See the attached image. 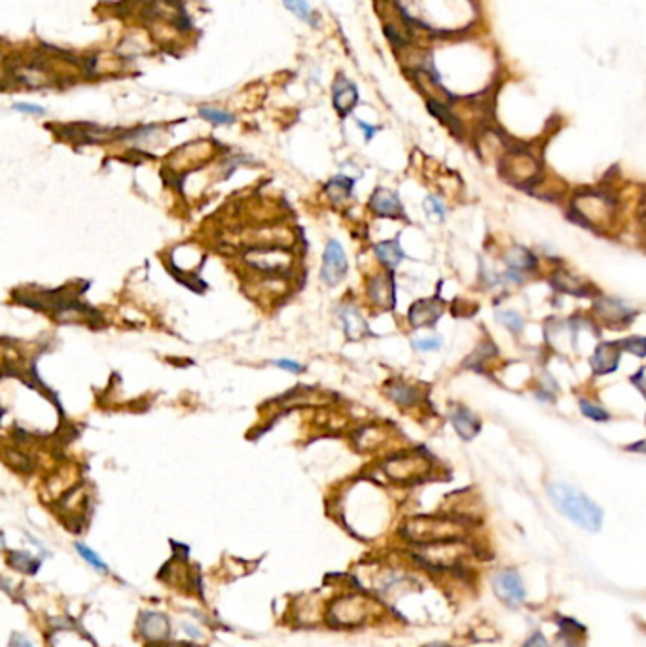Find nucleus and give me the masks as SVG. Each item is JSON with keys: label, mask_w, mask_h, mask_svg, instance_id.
<instances>
[{"label": "nucleus", "mask_w": 646, "mask_h": 647, "mask_svg": "<svg viewBox=\"0 0 646 647\" xmlns=\"http://www.w3.org/2000/svg\"><path fill=\"white\" fill-rule=\"evenodd\" d=\"M375 256L379 258V261L385 265L389 271H394L398 265L402 264L404 259V250L400 246L398 239H391V241H383V243L375 244Z\"/></svg>", "instance_id": "obj_21"}, {"label": "nucleus", "mask_w": 646, "mask_h": 647, "mask_svg": "<svg viewBox=\"0 0 646 647\" xmlns=\"http://www.w3.org/2000/svg\"><path fill=\"white\" fill-rule=\"evenodd\" d=\"M622 354H624V351L620 348L618 341L616 343H612V341L597 343L592 356H590V367H592L593 375L603 377V375H610V373L616 371L620 360H622Z\"/></svg>", "instance_id": "obj_10"}, {"label": "nucleus", "mask_w": 646, "mask_h": 647, "mask_svg": "<svg viewBox=\"0 0 646 647\" xmlns=\"http://www.w3.org/2000/svg\"><path fill=\"white\" fill-rule=\"evenodd\" d=\"M369 211L381 218H404V206L398 199L397 194L389 189H375L374 195L368 201Z\"/></svg>", "instance_id": "obj_17"}, {"label": "nucleus", "mask_w": 646, "mask_h": 647, "mask_svg": "<svg viewBox=\"0 0 646 647\" xmlns=\"http://www.w3.org/2000/svg\"><path fill=\"white\" fill-rule=\"evenodd\" d=\"M357 124H359V127L360 129L364 131V133H366V141H369V139H372V136L375 135V131H377V127H372V125H368V124H364V121H357Z\"/></svg>", "instance_id": "obj_40"}, {"label": "nucleus", "mask_w": 646, "mask_h": 647, "mask_svg": "<svg viewBox=\"0 0 646 647\" xmlns=\"http://www.w3.org/2000/svg\"><path fill=\"white\" fill-rule=\"evenodd\" d=\"M618 345L624 352H630L637 358H646V337L642 335H631V337L620 339Z\"/></svg>", "instance_id": "obj_29"}, {"label": "nucleus", "mask_w": 646, "mask_h": 647, "mask_svg": "<svg viewBox=\"0 0 646 647\" xmlns=\"http://www.w3.org/2000/svg\"><path fill=\"white\" fill-rule=\"evenodd\" d=\"M11 568H16L19 572L25 573H34L39 570V562L34 561V556L27 555V553H21V551H17V553H11L10 558H8Z\"/></svg>", "instance_id": "obj_28"}, {"label": "nucleus", "mask_w": 646, "mask_h": 647, "mask_svg": "<svg viewBox=\"0 0 646 647\" xmlns=\"http://www.w3.org/2000/svg\"><path fill=\"white\" fill-rule=\"evenodd\" d=\"M199 116L214 125H232L235 121L234 114L224 112V110H218V108H212V106L199 108Z\"/></svg>", "instance_id": "obj_30"}, {"label": "nucleus", "mask_w": 646, "mask_h": 647, "mask_svg": "<svg viewBox=\"0 0 646 647\" xmlns=\"http://www.w3.org/2000/svg\"><path fill=\"white\" fill-rule=\"evenodd\" d=\"M349 269L347 258L343 252L342 244L337 241H328L324 249V256H322V271L321 279L324 281V284L328 286H336L345 279Z\"/></svg>", "instance_id": "obj_9"}, {"label": "nucleus", "mask_w": 646, "mask_h": 647, "mask_svg": "<svg viewBox=\"0 0 646 647\" xmlns=\"http://www.w3.org/2000/svg\"><path fill=\"white\" fill-rule=\"evenodd\" d=\"M368 613V602L362 596L351 594L336 600L330 608V619L339 626H354Z\"/></svg>", "instance_id": "obj_8"}, {"label": "nucleus", "mask_w": 646, "mask_h": 647, "mask_svg": "<svg viewBox=\"0 0 646 647\" xmlns=\"http://www.w3.org/2000/svg\"><path fill=\"white\" fill-rule=\"evenodd\" d=\"M442 345H444V341H442L440 335H434V337H419V339H413V348L419 352H432V351H440Z\"/></svg>", "instance_id": "obj_34"}, {"label": "nucleus", "mask_w": 646, "mask_h": 647, "mask_svg": "<svg viewBox=\"0 0 646 647\" xmlns=\"http://www.w3.org/2000/svg\"><path fill=\"white\" fill-rule=\"evenodd\" d=\"M502 261L508 269L517 273H532L538 269V256L527 246H512L502 254Z\"/></svg>", "instance_id": "obj_18"}, {"label": "nucleus", "mask_w": 646, "mask_h": 647, "mask_svg": "<svg viewBox=\"0 0 646 647\" xmlns=\"http://www.w3.org/2000/svg\"><path fill=\"white\" fill-rule=\"evenodd\" d=\"M449 421L451 426L455 428L457 436L461 437L462 441H472L482 430V422L476 416V413H472L464 405H455L449 411Z\"/></svg>", "instance_id": "obj_16"}, {"label": "nucleus", "mask_w": 646, "mask_h": 647, "mask_svg": "<svg viewBox=\"0 0 646 647\" xmlns=\"http://www.w3.org/2000/svg\"><path fill=\"white\" fill-rule=\"evenodd\" d=\"M288 256L281 249L269 246V249H250L249 252L244 254V261L252 267H258L260 271H277L284 269L288 264Z\"/></svg>", "instance_id": "obj_15"}, {"label": "nucleus", "mask_w": 646, "mask_h": 647, "mask_svg": "<svg viewBox=\"0 0 646 647\" xmlns=\"http://www.w3.org/2000/svg\"><path fill=\"white\" fill-rule=\"evenodd\" d=\"M357 101H359L357 87L342 78L339 84L334 87V106H336V110L342 114V116H347V114L354 108Z\"/></svg>", "instance_id": "obj_22"}, {"label": "nucleus", "mask_w": 646, "mask_h": 647, "mask_svg": "<svg viewBox=\"0 0 646 647\" xmlns=\"http://www.w3.org/2000/svg\"><path fill=\"white\" fill-rule=\"evenodd\" d=\"M618 211L616 195L603 188L578 189L569 201L570 220L595 233L610 231L616 224Z\"/></svg>", "instance_id": "obj_1"}, {"label": "nucleus", "mask_w": 646, "mask_h": 647, "mask_svg": "<svg viewBox=\"0 0 646 647\" xmlns=\"http://www.w3.org/2000/svg\"><path fill=\"white\" fill-rule=\"evenodd\" d=\"M423 206L430 220L442 221L445 218V214H447V209H445L444 201H442L438 195H429V197L424 199Z\"/></svg>", "instance_id": "obj_31"}, {"label": "nucleus", "mask_w": 646, "mask_h": 647, "mask_svg": "<svg viewBox=\"0 0 646 647\" xmlns=\"http://www.w3.org/2000/svg\"><path fill=\"white\" fill-rule=\"evenodd\" d=\"M523 647H548V640H546L544 634H540V632H535V634L527 640Z\"/></svg>", "instance_id": "obj_38"}, {"label": "nucleus", "mask_w": 646, "mask_h": 647, "mask_svg": "<svg viewBox=\"0 0 646 647\" xmlns=\"http://www.w3.org/2000/svg\"><path fill=\"white\" fill-rule=\"evenodd\" d=\"M444 314V305H442L436 297L429 299H419L407 311V322L412 324V328H434V324L440 320Z\"/></svg>", "instance_id": "obj_13"}, {"label": "nucleus", "mask_w": 646, "mask_h": 647, "mask_svg": "<svg viewBox=\"0 0 646 647\" xmlns=\"http://www.w3.org/2000/svg\"><path fill=\"white\" fill-rule=\"evenodd\" d=\"M387 394H389V398H391L394 403L402 405V407H412V405L419 403V399H421V392H419L417 386L406 383L389 384Z\"/></svg>", "instance_id": "obj_24"}, {"label": "nucleus", "mask_w": 646, "mask_h": 647, "mask_svg": "<svg viewBox=\"0 0 646 647\" xmlns=\"http://www.w3.org/2000/svg\"><path fill=\"white\" fill-rule=\"evenodd\" d=\"M283 4L287 10H290L292 14H296L299 19L313 23V19H311V8L305 0H283ZM313 25H315V23H313Z\"/></svg>", "instance_id": "obj_33"}, {"label": "nucleus", "mask_w": 646, "mask_h": 647, "mask_svg": "<svg viewBox=\"0 0 646 647\" xmlns=\"http://www.w3.org/2000/svg\"><path fill=\"white\" fill-rule=\"evenodd\" d=\"M467 541L464 539H451V541H438V543L419 545L415 558L423 564L436 570L459 566L467 556Z\"/></svg>", "instance_id": "obj_5"}, {"label": "nucleus", "mask_w": 646, "mask_h": 647, "mask_svg": "<svg viewBox=\"0 0 646 647\" xmlns=\"http://www.w3.org/2000/svg\"><path fill=\"white\" fill-rule=\"evenodd\" d=\"M11 646L14 647H31V643H29L27 638H23L21 634H14V636H11Z\"/></svg>", "instance_id": "obj_41"}, {"label": "nucleus", "mask_w": 646, "mask_h": 647, "mask_svg": "<svg viewBox=\"0 0 646 647\" xmlns=\"http://www.w3.org/2000/svg\"><path fill=\"white\" fill-rule=\"evenodd\" d=\"M385 473L400 483H412L427 477L432 469V460L423 453H404L385 462Z\"/></svg>", "instance_id": "obj_7"}, {"label": "nucleus", "mask_w": 646, "mask_h": 647, "mask_svg": "<svg viewBox=\"0 0 646 647\" xmlns=\"http://www.w3.org/2000/svg\"><path fill=\"white\" fill-rule=\"evenodd\" d=\"M339 316H342L343 322V329H345V337L349 341H360L364 339L366 335H372L368 328V322L364 320V316L360 314V311L353 305H347V307H343L339 311Z\"/></svg>", "instance_id": "obj_20"}, {"label": "nucleus", "mask_w": 646, "mask_h": 647, "mask_svg": "<svg viewBox=\"0 0 646 647\" xmlns=\"http://www.w3.org/2000/svg\"><path fill=\"white\" fill-rule=\"evenodd\" d=\"M17 112H25V114H33V116H44L46 110L42 106H36V104H29V103H19L14 106Z\"/></svg>", "instance_id": "obj_36"}, {"label": "nucleus", "mask_w": 646, "mask_h": 647, "mask_svg": "<svg viewBox=\"0 0 646 647\" xmlns=\"http://www.w3.org/2000/svg\"><path fill=\"white\" fill-rule=\"evenodd\" d=\"M546 492L555 509L567 517L569 521L587 530V532H597L603 524V511L592 498L586 496L575 486L565 485V483H548Z\"/></svg>", "instance_id": "obj_2"}, {"label": "nucleus", "mask_w": 646, "mask_h": 647, "mask_svg": "<svg viewBox=\"0 0 646 647\" xmlns=\"http://www.w3.org/2000/svg\"><path fill=\"white\" fill-rule=\"evenodd\" d=\"M493 588L495 594L506 604L517 606L525 600V587H523L522 577L512 570L497 573L493 577Z\"/></svg>", "instance_id": "obj_12"}, {"label": "nucleus", "mask_w": 646, "mask_h": 647, "mask_svg": "<svg viewBox=\"0 0 646 647\" xmlns=\"http://www.w3.org/2000/svg\"><path fill=\"white\" fill-rule=\"evenodd\" d=\"M552 288L560 294L565 296H575V297H590L593 294V286L586 279L575 275L572 271L565 269V267H557L550 276Z\"/></svg>", "instance_id": "obj_11"}, {"label": "nucleus", "mask_w": 646, "mask_h": 647, "mask_svg": "<svg viewBox=\"0 0 646 647\" xmlns=\"http://www.w3.org/2000/svg\"><path fill=\"white\" fill-rule=\"evenodd\" d=\"M74 547H76V551L80 553L81 558H84V561H86L87 564H91L93 568H97V570H101V572H106V570H109V566H106V564H104V562L101 561V556H99L97 553H95L93 549H89L87 545L76 543Z\"/></svg>", "instance_id": "obj_32"}, {"label": "nucleus", "mask_w": 646, "mask_h": 647, "mask_svg": "<svg viewBox=\"0 0 646 647\" xmlns=\"http://www.w3.org/2000/svg\"><path fill=\"white\" fill-rule=\"evenodd\" d=\"M139 631L150 642H162L169 636V621L165 615L146 611L139 619Z\"/></svg>", "instance_id": "obj_19"}, {"label": "nucleus", "mask_w": 646, "mask_h": 647, "mask_svg": "<svg viewBox=\"0 0 646 647\" xmlns=\"http://www.w3.org/2000/svg\"><path fill=\"white\" fill-rule=\"evenodd\" d=\"M495 319H497V322H499L502 328H506L508 331H512V333H520L523 329V326H525V320H523L522 314L516 313V311H510V309L495 311Z\"/></svg>", "instance_id": "obj_27"}, {"label": "nucleus", "mask_w": 646, "mask_h": 647, "mask_svg": "<svg viewBox=\"0 0 646 647\" xmlns=\"http://www.w3.org/2000/svg\"><path fill=\"white\" fill-rule=\"evenodd\" d=\"M369 299L381 311H392L397 307V284L392 275H377L368 282Z\"/></svg>", "instance_id": "obj_14"}, {"label": "nucleus", "mask_w": 646, "mask_h": 647, "mask_svg": "<svg viewBox=\"0 0 646 647\" xmlns=\"http://www.w3.org/2000/svg\"><path fill=\"white\" fill-rule=\"evenodd\" d=\"M275 363H277V366L281 367V369H284V371H290V373H302V371H304V367H302V363H298V361H294V360H277Z\"/></svg>", "instance_id": "obj_37"}, {"label": "nucleus", "mask_w": 646, "mask_h": 647, "mask_svg": "<svg viewBox=\"0 0 646 647\" xmlns=\"http://www.w3.org/2000/svg\"><path fill=\"white\" fill-rule=\"evenodd\" d=\"M578 409H580L582 415L593 422H608L612 418V415L605 409L603 405L595 403V401H592L590 398L578 399Z\"/></svg>", "instance_id": "obj_26"}, {"label": "nucleus", "mask_w": 646, "mask_h": 647, "mask_svg": "<svg viewBox=\"0 0 646 647\" xmlns=\"http://www.w3.org/2000/svg\"><path fill=\"white\" fill-rule=\"evenodd\" d=\"M631 383L635 384V388L639 390L646 399V367H641V369L631 377Z\"/></svg>", "instance_id": "obj_35"}, {"label": "nucleus", "mask_w": 646, "mask_h": 647, "mask_svg": "<svg viewBox=\"0 0 646 647\" xmlns=\"http://www.w3.org/2000/svg\"><path fill=\"white\" fill-rule=\"evenodd\" d=\"M592 309L597 322L614 329L627 328L637 316V309L631 307L630 303H625L622 297L603 296V294L595 296Z\"/></svg>", "instance_id": "obj_6"}, {"label": "nucleus", "mask_w": 646, "mask_h": 647, "mask_svg": "<svg viewBox=\"0 0 646 647\" xmlns=\"http://www.w3.org/2000/svg\"><path fill=\"white\" fill-rule=\"evenodd\" d=\"M404 538L415 545L438 543L451 539H464L468 534L467 523L453 517H413L402 528Z\"/></svg>", "instance_id": "obj_3"}, {"label": "nucleus", "mask_w": 646, "mask_h": 647, "mask_svg": "<svg viewBox=\"0 0 646 647\" xmlns=\"http://www.w3.org/2000/svg\"><path fill=\"white\" fill-rule=\"evenodd\" d=\"M625 448H627V451H631V453L646 454V439H642V441H637V443H631L630 447H625Z\"/></svg>", "instance_id": "obj_39"}, {"label": "nucleus", "mask_w": 646, "mask_h": 647, "mask_svg": "<svg viewBox=\"0 0 646 647\" xmlns=\"http://www.w3.org/2000/svg\"><path fill=\"white\" fill-rule=\"evenodd\" d=\"M499 354L493 341H482L470 356L464 360V367L472 369V371H484L485 366Z\"/></svg>", "instance_id": "obj_23"}, {"label": "nucleus", "mask_w": 646, "mask_h": 647, "mask_svg": "<svg viewBox=\"0 0 646 647\" xmlns=\"http://www.w3.org/2000/svg\"><path fill=\"white\" fill-rule=\"evenodd\" d=\"M353 186H354L353 179H347V176H343V174H337V176H334L330 182L326 184L324 191L334 203L343 205V203L353 195Z\"/></svg>", "instance_id": "obj_25"}, {"label": "nucleus", "mask_w": 646, "mask_h": 647, "mask_svg": "<svg viewBox=\"0 0 646 647\" xmlns=\"http://www.w3.org/2000/svg\"><path fill=\"white\" fill-rule=\"evenodd\" d=\"M499 171L506 182L517 188L531 189L540 180V159L532 151L523 150L520 146H512L499 159Z\"/></svg>", "instance_id": "obj_4"}]
</instances>
